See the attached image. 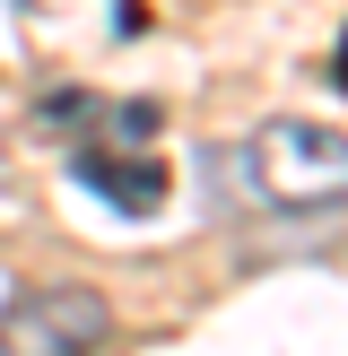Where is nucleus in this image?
Returning <instances> with one entry per match:
<instances>
[{
	"mask_svg": "<svg viewBox=\"0 0 348 356\" xmlns=\"http://www.w3.org/2000/svg\"><path fill=\"white\" fill-rule=\"evenodd\" d=\"M244 174H253V191L270 209H331V200H348V131L278 113L253 131Z\"/></svg>",
	"mask_w": 348,
	"mask_h": 356,
	"instance_id": "nucleus-1",
	"label": "nucleus"
},
{
	"mask_svg": "<svg viewBox=\"0 0 348 356\" xmlns=\"http://www.w3.org/2000/svg\"><path fill=\"white\" fill-rule=\"evenodd\" d=\"M113 330V305L96 287H26L0 313V356H96Z\"/></svg>",
	"mask_w": 348,
	"mask_h": 356,
	"instance_id": "nucleus-2",
	"label": "nucleus"
},
{
	"mask_svg": "<svg viewBox=\"0 0 348 356\" xmlns=\"http://www.w3.org/2000/svg\"><path fill=\"white\" fill-rule=\"evenodd\" d=\"M70 174H79L87 191H104V200H122L131 218H157V200H166V165H157V156H104V148H79V156H70Z\"/></svg>",
	"mask_w": 348,
	"mask_h": 356,
	"instance_id": "nucleus-3",
	"label": "nucleus"
},
{
	"mask_svg": "<svg viewBox=\"0 0 348 356\" xmlns=\"http://www.w3.org/2000/svg\"><path fill=\"white\" fill-rule=\"evenodd\" d=\"M340 87H348V44H340Z\"/></svg>",
	"mask_w": 348,
	"mask_h": 356,
	"instance_id": "nucleus-4",
	"label": "nucleus"
}]
</instances>
